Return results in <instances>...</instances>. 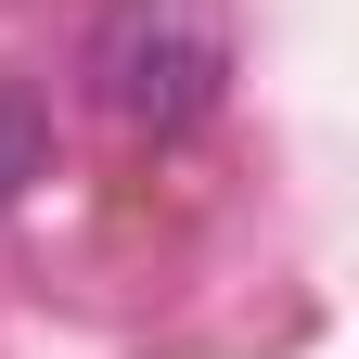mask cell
I'll return each mask as SVG.
<instances>
[{
	"mask_svg": "<svg viewBox=\"0 0 359 359\" xmlns=\"http://www.w3.org/2000/svg\"><path fill=\"white\" fill-rule=\"evenodd\" d=\"M39 180H52V103L26 77H0V205H26Z\"/></svg>",
	"mask_w": 359,
	"mask_h": 359,
	"instance_id": "obj_2",
	"label": "cell"
},
{
	"mask_svg": "<svg viewBox=\"0 0 359 359\" xmlns=\"http://www.w3.org/2000/svg\"><path fill=\"white\" fill-rule=\"evenodd\" d=\"M77 77H90V103H103L128 142H180V128H205L218 90H231V26H218L205 0H103Z\"/></svg>",
	"mask_w": 359,
	"mask_h": 359,
	"instance_id": "obj_1",
	"label": "cell"
}]
</instances>
